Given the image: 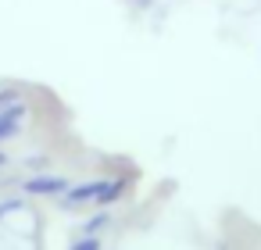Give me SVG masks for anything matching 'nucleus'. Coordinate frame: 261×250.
Returning a JSON list of instances; mask_svg holds the SVG:
<instances>
[{
	"label": "nucleus",
	"instance_id": "4",
	"mask_svg": "<svg viewBox=\"0 0 261 250\" xmlns=\"http://www.w3.org/2000/svg\"><path fill=\"white\" fill-rule=\"evenodd\" d=\"M118 197H122V182H108V186H104V193H100V200H97V204H104V207H108V204H115V200H118Z\"/></svg>",
	"mask_w": 261,
	"mask_h": 250
},
{
	"label": "nucleus",
	"instance_id": "9",
	"mask_svg": "<svg viewBox=\"0 0 261 250\" xmlns=\"http://www.w3.org/2000/svg\"><path fill=\"white\" fill-rule=\"evenodd\" d=\"M0 164H4V154H0Z\"/></svg>",
	"mask_w": 261,
	"mask_h": 250
},
{
	"label": "nucleus",
	"instance_id": "5",
	"mask_svg": "<svg viewBox=\"0 0 261 250\" xmlns=\"http://www.w3.org/2000/svg\"><path fill=\"white\" fill-rule=\"evenodd\" d=\"M108 221H111L108 214H97V218H90V221L83 225V236H97V232H100V229H104Z\"/></svg>",
	"mask_w": 261,
	"mask_h": 250
},
{
	"label": "nucleus",
	"instance_id": "7",
	"mask_svg": "<svg viewBox=\"0 0 261 250\" xmlns=\"http://www.w3.org/2000/svg\"><path fill=\"white\" fill-rule=\"evenodd\" d=\"M11 211H22V200H8V204H0V218L11 214Z\"/></svg>",
	"mask_w": 261,
	"mask_h": 250
},
{
	"label": "nucleus",
	"instance_id": "3",
	"mask_svg": "<svg viewBox=\"0 0 261 250\" xmlns=\"http://www.w3.org/2000/svg\"><path fill=\"white\" fill-rule=\"evenodd\" d=\"M22 122H25V104H11V107L0 111V143L11 140L22 129Z\"/></svg>",
	"mask_w": 261,
	"mask_h": 250
},
{
	"label": "nucleus",
	"instance_id": "8",
	"mask_svg": "<svg viewBox=\"0 0 261 250\" xmlns=\"http://www.w3.org/2000/svg\"><path fill=\"white\" fill-rule=\"evenodd\" d=\"M11 104H18V97L8 90V93H0V111H4V107H11Z\"/></svg>",
	"mask_w": 261,
	"mask_h": 250
},
{
	"label": "nucleus",
	"instance_id": "6",
	"mask_svg": "<svg viewBox=\"0 0 261 250\" xmlns=\"http://www.w3.org/2000/svg\"><path fill=\"white\" fill-rule=\"evenodd\" d=\"M72 250H100V239H97V236H83Z\"/></svg>",
	"mask_w": 261,
	"mask_h": 250
},
{
	"label": "nucleus",
	"instance_id": "2",
	"mask_svg": "<svg viewBox=\"0 0 261 250\" xmlns=\"http://www.w3.org/2000/svg\"><path fill=\"white\" fill-rule=\"evenodd\" d=\"M104 186H108V179H100V182H83V186H68V193H65V207H83V204H97L100 200V193H104Z\"/></svg>",
	"mask_w": 261,
	"mask_h": 250
},
{
	"label": "nucleus",
	"instance_id": "1",
	"mask_svg": "<svg viewBox=\"0 0 261 250\" xmlns=\"http://www.w3.org/2000/svg\"><path fill=\"white\" fill-rule=\"evenodd\" d=\"M22 189L29 197H61V193H68V179H61V175H33V179L22 182Z\"/></svg>",
	"mask_w": 261,
	"mask_h": 250
}]
</instances>
